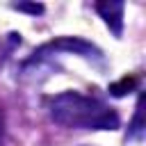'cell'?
<instances>
[{
  "label": "cell",
  "mask_w": 146,
  "mask_h": 146,
  "mask_svg": "<svg viewBox=\"0 0 146 146\" xmlns=\"http://www.w3.org/2000/svg\"><path fill=\"white\" fill-rule=\"evenodd\" d=\"M46 110L57 125L82 130H116L119 114L94 96L78 91H62L46 98Z\"/></svg>",
  "instance_id": "obj_1"
},
{
  "label": "cell",
  "mask_w": 146,
  "mask_h": 146,
  "mask_svg": "<svg viewBox=\"0 0 146 146\" xmlns=\"http://www.w3.org/2000/svg\"><path fill=\"white\" fill-rule=\"evenodd\" d=\"M55 52H73V55H82L87 59L100 55V50L94 43H89V41H84L80 36H59V39H52V41L39 46L34 50V55L30 57V64H34V62H39V59H43L48 55H55Z\"/></svg>",
  "instance_id": "obj_2"
},
{
  "label": "cell",
  "mask_w": 146,
  "mask_h": 146,
  "mask_svg": "<svg viewBox=\"0 0 146 146\" xmlns=\"http://www.w3.org/2000/svg\"><path fill=\"white\" fill-rule=\"evenodd\" d=\"M123 9H125V5L123 2H116V0L96 2V11L100 14V18L105 21V25L112 30L114 36H121L123 34Z\"/></svg>",
  "instance_id": "obj_3"
},
{
  "label": "cell",
  "mask_w": 146,
  "mask_h": 146,
  "mask_svg": "<svg viewBox=\"0 0 146 146\" xmlns=\"http://www.w3.org/2000/svg\"><path fill=\"white\" fill-rule=\"evenodd\" d=\"M144 94H139L137 98V107H135V116L128 125V139H141L144 135Z\"/></svg>",
  "instance_id": "obj_4"
},
{
  "label": "cell",
  "mask_w": 146,
  "mask_h": 146,
  "mask_svg": "<svg viewBox=\"0 0 146 146\" xmlns=\"http://www.w3.org/2000/svg\"><path fill=\"white\" fill-rule=\"evenodd\" d=\"M135 87H137V78H135V75H125V78H121L119 82L110 84V94H112V96H116V98H121V96L130 94Z\"/></svg>",
  "instance_id": "obj_5"
},
{
  "label": "cell",
  "mask_w": 146,
  "mask_h": 146,
  "mask_svg": "<svg viewBox=\"0 0 146 146\" xmlns=\"http://www.w3.org/2000/svg\"><path fill=\"white\" fill-rule=\"evenodd\" d=\"M14 9H18V11H27V14H41L43 11V5H30V2H18V5H14Z\"/></svg>",
  "instance_id": "obj_6"
},
{
  "label": "cell",
  "mask_w": 146,
  "mask_h": 146,
  "mask_svg": "<svg viewBox=\"0 0 146 146\" xmlns=\"http://www.w3.org/2000/svg\"><path fill=\"white\" fill-rule=\"evenodd\" d=\"M5 144V114H2V110H0V146Z\"/></svg>",
  "instance_id": "obj_7"
}]
</instances>
